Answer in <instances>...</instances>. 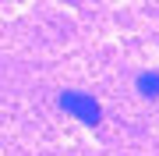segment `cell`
Listing matches in <instances>:
<instances>
[{"instance_id": "cell-1", "label": "cell", "mask_w": 159, "mask_h": 156, "mask_svg": "<svg viewBox=\"0 0 159 156\" xmlns=\"http://www.w3.org/2000/svg\"><path fill=\"white\" fill-rule=\"evenodd\" d=\"M57 103H60V110L74 114L81 124H99V121H102V106H99L89 92H74V89H67V92H60Z\"/></svg>"}, {"instance_id": "cell-2", "label": "cell", "mask_w": 159, "mask_h": 156, "mask_svg": "<svg viewBox=\"0 0 159 156\" xmlns=\"http://www.w3.org/2000/svg\"><path fill=\"white\" fill-rule=\"evenodd\" d=\"M138 92L148 96V99L159 96V71H142V75H138Z\"/></svg>"}]
</instances>
